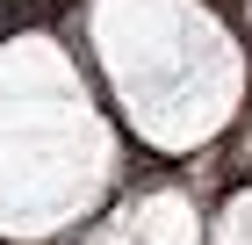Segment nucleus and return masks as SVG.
Returning <instances> with one entry per match:
<instances>
[]
</instances>
